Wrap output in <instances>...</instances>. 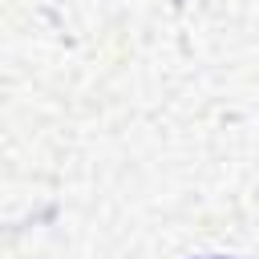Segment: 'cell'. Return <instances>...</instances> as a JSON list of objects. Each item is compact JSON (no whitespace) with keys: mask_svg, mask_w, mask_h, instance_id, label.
Wrapping results in <instances>:
<instances>
[{"mask_svg":"<svg viewBox=\"0 0 259 259\" xmlns=\"http://www.w3.org/2000/svg\"><path fill=\"white\" fill-rule=\"evenodd\" d=\"M206 259H223V255H206Z\"/></svg>","mask_w":259,"mask_h":259,"instance_id":"1","label":"cell"}]
</instances>
